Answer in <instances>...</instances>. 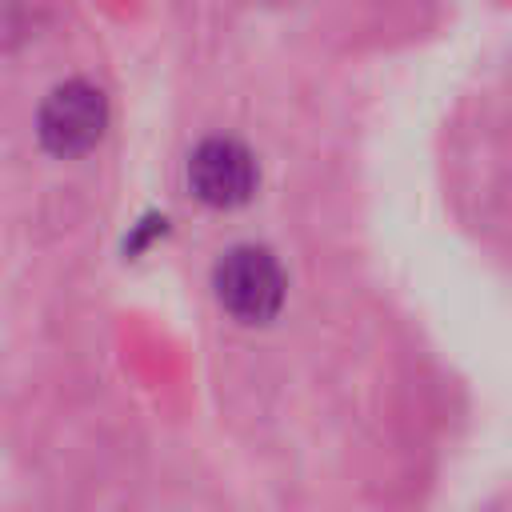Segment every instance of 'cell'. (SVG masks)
<instances>
[{"instance_id":"cell-1","label":"cell","mask_w":512,"mask_h":512,"mask_svg":"<svg viewBox=\"0 0 512 512\" xmlns=\"http://www.w3.org/2000/svg\"><path fill=\"white\" fill-rule=\"evenodd\" d=\"M212 288L224 312H232L244 324H264L284 304V272L276 256L256 244H240L224 252V260L212 272Z\"/></svg>"},{"instance_id":"cell-2","label":"cell","mask_w":512,"mask_h":512,"mask_svg":"<svg viewBox=\"0 0 512 512\" xmlns=\"http://www.w3.org/2000/svg\"><path fill=\"white\" fill-rule=\"evenodd\" d=\"M104 124H108V100L88 80H64L60 88H52L36 120L40 144L64 160L96 148V140L104 136Z\"/></svg>"},{"instance_id":"cell-3","label":"cell","mask_w":512,"mask_h":512,"mask_svg":"<svg viewBox=\"0 0 512 512\" xmlns=\"http://www.w3.org/2000/svg\"><path fill=\"white\" fill-rule=\"evenodd\" d=\"M188 184L212 208H240L256 192V160H252V152L244 144L212 136L192 152Z\"/></svg>"}]
</instances>
